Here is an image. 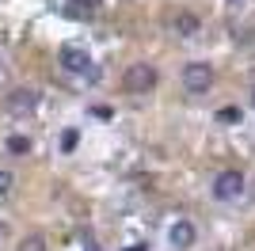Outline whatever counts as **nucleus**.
Here are the masks:
<instances>
[{"mask_svg":"<svg viewBox=\"0 0 255 251\" xmlns=\"http://www.w3.org/2000/svg\"><path fill=\"white\" fill-rule=\"evenodd\" d=\"M61 69L69 76H80V80H99V69H96V61H92V53L88 50H80V46H65L61 50Z\"/></svg>","mask_w":255,"mask_h":251,"instance_id":"1","label":"nucleus"},{"mask_svg":"<svg viewBox=\"0 0 255 251\" xmlns=\"http://www.w3.org/2000/svg\"><path fill=\"white\" fill-rule=\"evenodd\" d=\"M168 244H171V248H191V244H194V225H191V221H171Z\"/></svg>","mask_w":255,"mask_h":251,"instance_id":"6","label":"nucleus"},{"mask_svg":"<svg viewBox=\"0 0 255 251\" xmlns=\"http://www.w3.org/2000/svg\"><path fill=\"white\" fill-rule=\"evenodd\" d=\"M126 251H149V248H145V244H133V248H126Z\"/></svg>","mask_w":255,"mask_h":251,"instance_id":"13","label":"nucleus"},{"mask_svg":"<svg viewBox=\"0 0 255 251\" xmlns=\"http://www.w3.org/2000/svg\"><path fill=\"white\" fill-rule=\"evenodd\" d=\"M217 118H221V122H240V111H236V107H225V111H217Z\"/></svg>","mask_w":255,"mask_h":251,"instance_id":"11","label":"nucleus"},{"mask_svg":"<svg viewBox=\"0 0 255 251\" xmlns=\"http://www.w3.org/2000/svg\"><path fill=\"white\" fill-rule=\"evenodd\" d=\"M183 88L191 95H206L213 88V65L210 61H187L183 65Z\"/></svg>","mask_w":255,"mask_h":251,"instance_id":"4","label":"nucleus"},{"mask_svg":"<svg viewBox=\"0 0 255 251\" xmlns=\"http://www.w3.org/2000/svg\"><path fill=\"white\" fill-rule=\"evenodd\" d=\"M252 103H255V92H252Z\"/></svg>","mask_w":255,"mask_h":251,"instance_id":"15","label":"nucleus"},{"mask_svg":"<svg viewBox=\"0 0 255 251\" xmlns=\"http://www.w3.org/2000/svg\"><path fill=\"white\" fill-rule=\"evenodd\" d=\"M73 4H76V8H84V11H92V8L99 4V0H73Z\"/></svg>","mask_w":255,"mask_h":251,"instance_id":"12","label":"nucleus"},{"mask_svg":"<svg viewBox=\"0 0 255 251\" xmlns=\"http://www.w3.org/2000/svg\"><path fill=\"white\" fill-rule=\"evenodd\" d=\"M171 31L179 34V38H191V34H198V19H194V15H187V11H179V15L171 19Z\"/></svg>","mask_w":255,"mask_h":251,"instance_id":"7","label":"nucleus"},{"mask_svg":"<svg viewBox=\"0 0 255 251\" xmlns=\"http://www.w3.org/2000/svg\"><path fill=\"white\" fill-rule=\"evenodd\" d=\"M19 251H46V236H38V232H31L27 240L19 244Z\"/></svg>","mask_w":255,"mask_h":251,"instance_id":"8","label":"nucleus"},{"mask_svg":"<svg viewBox=\"0 0 255 251\" xmlns=\"http://www.w3.org/2000/svg\"><path fill=\"white\" fill-rule=\"evenodd\" d=\"M244 187H248L244 171H236V167H225L221 175L213 179V198H217V202H236V198H244Z\"/></svg>","mask_w":255,"mask_h":251,"instance_id":"3","label":"nucleus"},{"mask_svg":"<svg viewBox=\"0 0 255 251\" xmlns=\"http://www.w3.org/2000/svg\"><path fill=\"white\" fill-rule=\"evenodd\" d=\"M122 88H126L129 95H149L152 88H156V69H152L149 61L129 65V69H126V76H122Z\"/></svg>","mask_w":255,"mask_h":251,"instance_id":"2","label":"nucleus"},{"mask_svg":"<svg viewBox=\"0 0 255 251\" xmlns=\"http://www.w3.org/2000/svg\"><path fill=\"white\" fill-rule=\"evenodd\" d=\"M11 183H15V179H11V171H8V167H0V198L11 190Z\"/></svg>","mask_w":255,"mask_h":251,"instance_id":"10","label":"nucleus"},{"mask_svg":"<svg viewBox=\"0 0 255 251\" xmlns=\"http://www.w3.org/2000/svg\"><path fill=\"white\" fill-rule=\"evenodd\" d=\"M8 152H31V141L27 137H8Z\"/></svg>","mask_w":255,"mask_h":251,"instance_id":"9","label":"nucleus"},{"mask_svg":"<svg viewBox=\"0 0 255 251\" xmlns=\"http://www.w3.org/2000/svg\"><path fill=\"white\" fill-rule=\"evenodd\" d=\"M88 251H99V248H96V244H92V248H88Z\"/></svg>","mask_w":255,"mask_h":251,"instance_id":"14","label":"nucleus"},{"mask_svg":"<svg viewBox=\"0 0 255 251\" xmlns=\"http://www.w3.org/2000/svg\"><path fill=\"white\" fill-rule=\"evenodd\" d=\"M38 103H42V95L34 92V88H15L4 99V107H8L11 115H31V111H38Z\"/></svg>","mask_w":255,"mask_h":251,"instance_id":"5","label":"nucleus"}]
</instances>
